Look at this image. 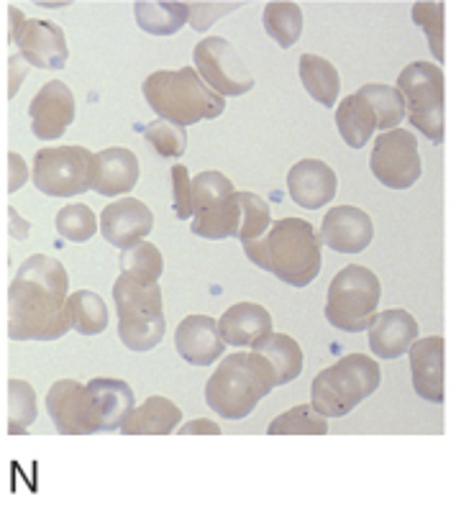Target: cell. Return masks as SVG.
I'll return each instance as SVG.
<instances>
[{
	"instance_id": "cell-4",
	"label": "cell",
	"mask_w": 456,
	"mask_h": 512,
	"mask_svg": "<svg viewBox=\"0 0 456 512\" xmlns=\"http://www.w3.org/2000/svg\"><path fill=\"white\" fill-rule=\"evenodd\" d=\"M141 93L162 121L177 123L182 128L195 126L205 118L211 121L226 111V98L208 88V82L195 67L152 72L141 85Z\"/></svg>"
},
{
	"instance_id": "cell-9",
	"label": "cell",
	"mask_w": 456,
	"mask_h": 512,
	"mask_svg": "<svg viewBox=\"0 0 456 512\" xmlns=\"http://www.w3.org/2000/svg\"><path fill=\"white\" fill-rule=\"evenodd\" d=\"M241 228L239 192L216 169L193 177V221L190 231L200 239H236Z\"/></svg>"
},
{
	"instance_id": "cell-37",
	"label": "cell",
	"mask_w": 456,
	"mask_h": 512,
	"mask_svg": "<svg viewBox=\"0 0 456 512\" xmlns=\"http://www.w3.org/2000/svg\"><path fill=\"white\" fill-rule=\"evenodd\" d=\"M57 231L62 239L75 241V244H85L98 231V218L93 210L85 203H72L57 213Z\"/></svg>"
},
{
	"instance_id": "cell-22",
	"label": "cell",
	"mask_w": 456,
	"mask_h": 512,
	"mask_svg": "<svg viewBox=\"0 0 456 512\" xmlns=\"http://www.w3.org/2000/svg\"><path fill=\"white\" fill-rule=\"evenodd\" d=\"M418 323L408 310H385L369 328V349L375 359H398L416 344Z\"/></svg>"
},
{
	"instance_id": "cell-32",
	"label": "cell",
	"mask_w": 456,
	"mask_h": 512,
	"mask_svg": "<svg viewBox=\"0 0 456 512\" xmlns=\"http://www.w3.org/2000/svg\"><path fill=\"white\" fill-rule=\"evenodd\" d=\"M162 272V251L149 241H141V244L131 246L121 254V274H126L129 280L139 282V285H157Z\"/></svg>"
},
{
	"instance_id": "cell-21",
	"label": "cell",
	"mask_w": 456,
	"mask_h": 512,
	"mask_svg": "<svg viewBox=\"0 0 456 512\" xmlns=\"http://www.w3.org/2000/svg\"><path fill=\"white\" fill-rule=\"evenodd\" d=\"M410 377L418 397L441 405L444 402V338L428 336L408 349Z\"/></svg>"
},
{
	"instance_id": "cell-10",
	"label": "cell",
	"mask_w": 456,
	"mask_h": 512,
	"mask_svg": "<svg viewBox=\"0 0 456 512\" xmlns=\"http://www.w3.org/2000/svg\"><path fill=\"white\" fill-rule=\"evenodd\" d=\"M408 121L431 144L444 141V72L433 62L408 64L398 77Z\"/></svg>"
},
{
	"instance_id": "cell-23",
	"label": "cell",
	"mask_w": 456,
	"mask_h": 512,
	"mask_svg": "<svg viewBox=\"0 0 456 512\" xmlns=\"http://www.w3.org/2000/svg\"><path fill=\"white\" fill-rule=\"evenodd\" d=\"M218 331L228 346L254 349V344L272 333V315L264 305L236 303L218 318Z\"/></svg>"
},
{
	"instance_id": "cell-18",
	"label": "cell",
	"mask_w": 456,
	"mask_h": 512,
	"mask_svg": "<svg viewBox=\"0 0 456 512\" xmlns=\"http://www.w3.org/2000/svg\"><path fill=\"white\" fill-rule=\"evenodd\" d=\"M47 413L54 420L62 436H85L93 433V420H90V405L85 384L75 379H59L47 392Z\"/></svg>"
},
{
	"instance_id": "cell-30",
	"label": "cell",
	"mask_w": 456,
	"mask_h": 512,
	"mask_svg": "<svg viewBox=\"0 0 456 512\" xmlns=\"http://www.w3.org/2000/svg\"><path fill=\"white\" fill-rule=\"evenodd\" d=\"M262 21L269 39H275L282 49L295 47L300 34H303V11L293 0H272V3H267Z\"/></svg>"
},
{
	"instance_id": "cell-6",
	"label": "cell",
	"mask_w": 456,
	"mask_h": 512,
	"mask_svg": "<svg viewBox=\"0 0 456 512\" xmlns=\"http://www.w3.org/2000/svg\"><path fill=\"white\" fill-rule=\"evenodd\" d=\"M118 310V338L131 351H152L167 328L162 290L157 285H139L121 274L113 285Z\"/></svg>"
},
{
	"instance_id": "cell-36",
	"label": "cell",
	"mask_w": 456,
	"mask_h": 512,
	"mask_svg": "<svg viewBox=\"0 0 456 512\" xmlns=\"http://www.w3.org/2000/svg\"><path fill=\"white\" fill-rule=\"evenodd\" d=\"M241 203V228L236 239L241 244H249V241L262 239L264 233L272 226V210H269L267 200H262L254 192H239Z\"/></svg>"
},
{
	"instance_id": "cell-14",
	"label": "cell",
	"mask_w": 456,
	"mask_h": 512,
	"mask_svg": "<svg viewBox=\"0 0 456 512\" xmlns=\"http://www.w3.org/2000/svg\"><path fill=\"white\" fill-rule=\"evenodd\" d=\"M154 228L152 210L147 203H141L136 198H118L116 203L106 205V210L100 213V233L116 249L126 251L131 246L147 241V236Z\"/></svg>"
},
{
	"instance_id": "cell-41",
	"label": "cell",
	"mask_w": 456,
	"mask_h": 512,
	"mask_svg": "<svg viewBox=\"0 0 456 512\" xmlns=\"http://www.w3.org/2000/svg\"><path fill=\"white\" fill-rule=\"evenodd\" d=\"M170 175H172V192H175V198H172L175 216L180 218V221H188V218H193V180H190V172L188 167L175 164Z\"/></svg>"
},
{
	"instance_id": "cell-13",
	"label": "cell",
	"mask_w": 456,
	"mask_h": 512,
	"mask_svg": "<svg viewBox=\"0 0 456 512\" xmlns=\"http://www.w3.org/2000/svg\"><path fill=\"white\" fill-rule=\"evenodd\" d=\"M11 11V41L18 54L39 70H65L70 59L65 31L44 18H26L16 6Z\"/></svg>"
},
{
	"instance_id": "cell-38",
	"label": "cell",
	"mask_w": 456,
	"mask_h": 512,
	"mask_svg": "<svg viewBox=\"0 0 456 512\" xmlns=\"http://www.w3.org/2000/svg\"><path fill=\"white\" fill-rule=\"evenodd\" d=\"M8 405H11V425L8 433H26L31 423L39 415V405H36V392L29 382L24 379H11L8 382Z\"/></svg>"
},
{
	"instance_id": "cell-26",
	"label": "cell",
	"mask_w": 456,
	"mask_h": 512,
	"mask_svg": "<svg viewBox=\"0 0 456 512\" xmlns=\"http://www.w3.org/2000/svg\"><path fill=\"white\" fill-rule=\"evenodd\" d=\"M336 126H339L341 139L351 149L367 146V141L377 131V111L362 90L341 100L339 108H336Z\"/></svg>"
},
{
	"instance_id": "cell-27",
	"label": "cell",
	"mask_w": 456,
	"mask_h": 512,
	"mask_svg": "<svg viewBox=\"0 0 456 512\" xmlns=\"http://www.w3.org/2000/svg\"><path fill=\"white\" fill-rule=\"evenodd\" d=\"M136 24L152 36H172L188 24V3L180 0H136Z\"/></svg>"
},
{
	"instance_id": "cell-42",
	"label": "cell",
	"mask_w": 456,
	"mask_h": 512,
	"mask_svg": "<svg viewBox=\"0 0 456 512\" xmlns=\"http://www.w3.org/2000/svg\"><path fill=\"white\" fill-rule=\"evenodd\" d=\"M8 172H11V177H8V192L21 190V187L26 185V180H29V169H26V162L21 159V154H16V152L8 154Z\"/></svg>"
},
{
	"instance_id": "cell-44",
	"label": "cell",
	"mask_w": 456,
	"mask_h": 512,
	"mask_svg": "<svg viewBox=\"0 0 456 512\" xmlns=\"http://www.w3.org/2000/svg\"><path fill=\"white\" fill-rule=\"evenodd\" d=\"M180 433H185V436H218L221 433V428H218L216 423H211V420L205 418H198V420H190V423L180 425Z\"/></svg>"
},
{
	"instance_id": "cell-3",
	"label": "cell",
	"mask_w": 456,
	"mask_h": 512,
	"mask_svg": "<svg viewBox=\"0 0 456 512\" xmlns=\"http://www.w3.org/2000/svg\"><path fill=\"white\" fill-rule=\"evenodd\" d=\"M277 387L275 367L257 351H236L218 364L205 384V402L226 420H244Z\"/></svg>"
},
{
	"instance_id": "cell-19",
	"label": "cell",
	"mask_w": 456,
	"mask_h": 512,
	"mask_svg": "<svg viewBox=\"0 0 456 512\" xmlns=\"http://www.w3.org/2000/svg\"><path fill=\"white\" fill-rule=\"evenodd\" d=\"M336 172L321 159H300L290 167L287 192L295 205L305 210H318L336 198Z\"/></svg>"
},
{
	"instance_id": "cell-5",
	"label": "cell",
	"mask_w": 456,
	"mask_h": 512,
	"mask_svg": "<svg viewBox=\"0 0 456 512\" xmlns=\"http://www.w3.org/2000/svg\"><path fill=\"white\" fill-rule=\"evenodd\" d=\"M382 372L377 359L367 354H349L323 369L310 387V405L323 418H344L359 402L380 387Z\"/></svg>"
},
{
	"instance_id": "cell-34",
	"label": "cell",
	"mask_w": 456,
	"mask_h": 512,
	"mask_svg": "<svg viewBox=\"0 0 456 512\" xmlns=\"http://www.w3.org/2000/svg\"><path fill=\"white\" fill-rule=\"evenodd\" d=\"M359 90L367 95L369 103L375 105L377 128H380V131L398 128V123L408 116L405 98L398 88H390V85H364V88Z\"/></svg>"
},
{
	"instance_id": "cell-15",
	"label": "cell",
	"mask_w": 456,
	"mask_h": 512,
	"mask_svg": "<svg viewBox=\"0 0 456 512\" xmlns=\"http://www.w3.org/2000/svg\"><path fill=\"white\" fill-rule=\"evenodd\" d=\"M31 131L36 139L54 141L65 136L75 121V95L62 80H49L29 105Z\"/></svg>"
},
{
	"instance_id": "cell-2",
	"label": "cell",
	"mask_w": 456,
	"mask_h": 512,
	"mask_svg": "<svg viewBox=\"0 0 456 512\" xmlns=\"http://www.w3.org/2000/svg\"><path fill=\"white\" fill-rule=\"evenodd\" d=\"M249 262L290 287H308L321 272V236L303 218H282L262 239L244 244Z\"/></svg>"
},
{
	"instance_id": "cell-24",
	"label": "cell",
	"mask_w": 456,
	"mask_h": 512,
	"mask_svg": "<svg viewBox=\"0 0 456 512\" xmlns=\"http://www.w3.org/2000/svg\"><path fill=\"white\" fill-rule=\"evenodd\" d=\"M100 172L98 182H95L93 190L103 198H116V195H129L136 187L141 175L139 159L131 149H123V146H108L103 152H98Z\"/></svg>"
},
{
	"instance_id": "cell-17",
	"label": "cell",
	"mask_w": 456,
	"mask_h": 512,
	"mask_svg": "<svg viewBox=\"0 0 456 512\" xmlns=\"http://www.w3.org/2000/svg\"><path fill=\"white\" fill-rule=\"evenodd\" d=\"M93 433L118 431L134 413V390L121 379L98 377L85 384Z\"/></svg>"
},
{
	"instance_id": "cell-45",
	"label": "cell",
	"mask_w": 456,
	"mask_h": 512,
	"mask_svg": "<svg viewBox=\"0 0 456 512\" xmlns=\"http://www.w3.org/2000/svg\"><path fill=\"white\" fill-rule=\"evenodd\" d=\"M8 221H11V236L16 241H26L31 233V223L24 221V218L18 216L16 208H8Z\"/></svg>"
},
{
	"instance_id": "cell-39",
	"label": "cell",
	"mask_w": 456,
	"mask_h": 512,
	"mask_svg": "<svg viewBox=\"0 0 456 512\" xmlns=\"http://www.w3.org/2000/svg\"><path fill=\"white\" fill-rule=\"evenodd\" d=\"M144 139H147L149 144L157 149L159 157L164 159L182 157L185 149H188V134H185V128L177 126V123L162 121V118H157V121L144 126Z\"/></svg>"
},
{
	"instance_id": "cell-40",
	"label": "cell",
	"mask_w": 456,
	"mask_h": 512,
	"mask_svg": "<svg viewBox=\"0 0 456 512\" xmlns=\"http://www.w3.org/2000/svg\"><path fill=\"white\" fill-rule=\"evenodd\" d=\"M244 6L241 0H234V3H218V0H211V3H205V0H195V3H188L190 11V26L195 31H208L213 24H216L218 18L228 16L231 11H239Z\"/></svg>"
},
{
	"instance_id": "cell-33",
	"label": "cell",
	"mask_w": 456,
	"mask_h": 512,
	"mask_svg": "<svg viewBox=\"0 0 456 512\" xmlns=\"http://www.w3.org/2000/svg\"><path fill=\"white\" fill-rule=\"evenodd\" d=\"M269 436H326L328 420L313 405H298L269 423Z\"/></svg>"
},
{
	"instance_id": "cell-12",
	"label": "cell",
	"mask_w": 456,
	"mask_h": 512,
	"mask_svg": "<svg viewBox=\"0 0 456 512\" xmlns=\"http://www.w3.org/2000/svg\"><path fill=\"white\" fill-rule=\"evenodd\" d=\"M369 169L390 190H408L416 185L423 169L416 134L408 128H390L377 136Z\"/></svg>"
},
{
	"instance_id": "cell-7",
	"label": "cell",
	"mask_w": 456,
	"mask_h": 512,
	"mask_svg": "<svg viewBox=\"0 0 456 512\" xmlns=\"http://www.w3.org/2000/svg\"><path fill=\"white\" fill-rule=\"evenodd\" d=\"M382 287L377 274L362 264H349L328 285L326 320L346 333H362L377 318Z\"/></svg>"
},
{
	"instance_id": "cell-11",
	"label": "cell",
	"mask_w": 456,
	"mask_h": 512,
	"mask_svg": "<svg viewBox=\"0 0 456 512\" xmlns=\"http://www.w3.org/2000/svg\"><path fill=\"white\" fill-rule=\"evenodd\" d=\"M193 62L198 75L216 90L221 98H239L254 88V77L234 44L223 36H208L193 49Z\"/></svg>"
},
{
	"instance_id": "cell-29",
	"label": "cell",
	"mask_w": 456,
	"mask_h": 512,
	"mask_svg": "<svg viewBox=\"0 0 456 512\" xmlns=\"http://www.w3.org/2000/svg\"><path fill=\"white\" fill-rule=\"evenodd\" d=\"M257 354H262L264 359H269V364L275 367L277 384H290L293 379L300 377L303 372V349L295 338H290L287 333H269L267 338H262L259 344H254Z\"/></svg>"
},
{
	"instance_id": "cell-8",
	"label": "cell",
	"mask_w": 456,
	"mask_h": 512,
	"mask_svg": "<svg viewBox=\"0 0 456 512\" xmlns=\"http://www.w3.org/2000/svg\"><path fill=\"white\" fill-rule=\"evenodd\" d=\"M98 172V154L85 146H49L36 152L31 180L47 198H75L93 190Z\"/></svg>"
},
{
	"instance_id": "cell-20",
	"label": "cell",
	"mask_w": 456,
	"mask_h": 512,
	"mask_svg": "<svg viewBox=\"0 0 456 512\" xmlns=\"http://www.w3.org/2000/svg\"><path fill=\"white\" fill-rule=\"evenodd\" d=\"M175 346L177 354L193 367H208L216 359H223L226 351V341L211 315H188L182 320L175 331Z\"/></svg>"
},
{
	"instance_id": "cell-25",
	"label": "cell",
	"mask_w": 456,
	"mask_h": 512,
	"mask_svg": "<svg viewBox=\"0 0 456 512\" xmlns=\"http://www.w3.org/2000/svg\"><path fill=\"white\" fill-rule=\"evenodd\" d=\"M180 420L182 410L175 402L162 395H154L144 405L134 408V413L121 425V431L126 436H170L172 431H177Z\"/></svg>"
},
{
	"instance_id": "cell-35",
	"label": "cell",
	"mask_w": 456,
	"mask_h": 512,
	"mask_svg": "<svg viewBox=\"0 0 456 512\" xmlns=\"http://www.w3.org/2000/svg\"><path fill=\"white\" fill-rule=\"evenodd\" d=\"M444 3L441 0H418L413 11H410V18L413 24L421 26L423 34L428 39V49L436 57V62H444Z\"/></svg>"
},
{
	"instance_id": "cell-1",
	"label": "cell",
	"mask_w": 456,
	"mask_h": 512,
	"mask_svg": "<svg viewBox=\"0 0 456 512\" xmlns=\"http://www.w3.org/2000/svg\"><path fill=\"white\" fill-rule=\"evenodd\" d=\"M70 328L65 264L47 254L29 256L8 287V336L13 341H57Z\"/></svg>"
},
{
	"instance_id": "cell-16",
	"label": "cell",
	"mask_w": 456,
	"mask_h": 512,
	"mask_svg": "<svg viewBox=\"0 0 456 512\" xmlns=\"http://www.w3.org/2000/svg\"><path fill=\"white\" fill-rule=\"evenodd\" d=\"M375 239L372 218L354 205H336L323 216L321 241L339 254H362Z\"/></svg>"
},
{
	"instance_id": "cell-43",
	"label": "cell",
	"mask_w": 456,
	"mask_h": 512,
	"mask_svg": "<svg viewBox=\"0 0 456 512\" xmlns=\"http://www.w3.org/2000/svg\"><path fill=\"white\" fill-rule=\"evenodd\" d=\"M8 67H11V85H8V98H16L18 88H21V82L26 80V59L21 54H11L8 59Z\"/></svg>"
},
{
	"instance_id": "cell-28",
	"label": "cell",
	"mask_w": 456,
	"mask_h": 512,
	"mask_svg": "<svg viewBox=\"0 0 456 512\" xmlns=\"http://www.w3.org/2000/svg\"><path fill=\"white\" fill-rule=\"evenodd\" d=\"M298 70L305 93L316 103L334 108L336 98L341 93V77L334 64L328 62L326 57H318V54H303L298 62Z\"/></svg>"
},
{
	"instance_id": "cell-31",
	"label": "cell",
	"mask_w": 456,
	"mask_h": 512,
	"mask_svg": "<svg viewBox=\"0 0 456 512\" xmlns=\"http://www.w3.org/2000/svg\"><path fill=\"white\" fill-rule=\"evenodd\" d=\"M72 328L82 336H98L108 328V305L98 292L77 290L70 295Z\"/></svg>"
}]
</instances>
